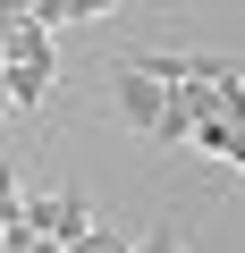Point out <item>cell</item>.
I'll list each match as a JSON object with an SVG mask.
<instances>
[{"label": "cell", "mask_w": 245, "mask_h": 253, "mask_svg": "<svg viewBox=\"0 0 245 253\" xmlns=\"http://www.w3.org/2000/svg\"><path fill=\"white\" fill-rule=\"evenodd\" d=\"M118 118L136 126V135H161V144H186V110L161 76H144L136 59H118Z\"/></svg>", "instance_id": "1"}, {"label": "cell", "mask_w": 245, "mask_h": 253, "mask_svg": "<svg viewBox=\"0 0 245 253\" xmlns=\"http://www.w3.org/2000/svg\"><path fill=\"white\" fill-rule=\"evenodd\" d=\"M17 219H26L34 236L68 245V236H85V228H93V203H85V194H26V203H17Z\"/></svg>", "instance_id": "2"}, {"label": "cell", "mask_w": 245, "mask_h": 253, "mask_svg": "<svg viewBox=\"0 0 245 253\" xmlns=\"http://www.w3.org/2000/svg\"><path fill=\"white\" fill-rule=\"evenodd\" d=\"M59 253H127V236H118V228H101V219H93V228H85V236H68Z\"/></svg>", "instance_id": "3"}, {"label": "cell", "mask_w": 245, "mask_h": 253, "mask_svg": "<svg viewBox=\"0 0 245 253\" xmlns=\"http://www.w3.org/2000/svg\"><path fill=\"white\" fill-rule=\"evenodd\" d=\"M127 253H186L178 236H144V245H127Z\"/></svg>", "instance_id": "4"}, {"label": "cell", "mask_w": 245, "mask_h": 253, "mask_svg": "<svg viewBox=\"0 0 245 253\" xmlns=\"http://www.w3.org/2000/svg\"><path fill=\"white\" fill-rule=\"evenodd\" d=\"M101 9H118V0H76V17H101Z\"/></svg>", "instance_id": "5"}]
</instances>
